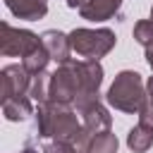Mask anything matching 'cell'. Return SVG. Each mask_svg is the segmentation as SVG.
<instances>
[{
    "label": "cell",
    "instance_id": "cell-1",
    "mask_svg": "<svg viewBox=\"0 0 153 153\" xmlns=\"http://www.w3.org/2000/svg\"><path fill=\"white\" fill-rule=\"evenodd\" d=\"M79 120L72 112L69 105H57V103H38L36 122H33V134L38 139H55V141H74L79 134Z\"/></svg>",
    "mask_w": 153,
    "mask_h": 153
},
{
    "label": "cell",
    "instance_id": "cell-2",
    "mask_svg": "<svg viewBox=\"0 0 153 153\" xmlns=\"http://www.w3.org/2000/svg\"><path fill=\"white\" fill-rule=\"evenodd\" d=\"M108 103L115 108V110H122V112H139V108L143 105V98H146V88H143V81H141V74L139 72H131V69H124L115 76L112 86L108 88Z\"/></svg>",
    "mask_w": 153,
    "mask_h": 153
},
{
    "label": "cell",
    "instance_id": "cell-3",
    "mask_svg": "<svg viewBox=\"0 0 153 153\" xmlns=\"http://www.w3.org/2000/svg\"><path fill=\"white\" fill-rule=\"evenodd\" d=\"M69 45L76 55L98 60L115 48V33L110 29H74L69 33Z\"/></svg>",
    "mask_w": 153,
    "mask_h": 153
},
{
    "label": "cell",
    "instance_id": "cell-4",
    "mask_svg": "<svg viewBox=\"0 0 153 153\" xmlns=\"http://www.w3.org/2000/svg\"><path fill=\"white\" fill-rule=\"evenodd\" d=\"M81 88V79H79V69L76 62H65L60 65L53 74H50V91H48V100L57 103V105H72L79 96Z\"/></svg>",
    "mask_w": 153,
    "mask_h": 153
},
{
    "label": "cell",
    "instance_id": "cell-5",
    "mask_svg": "<svg viewBox=\"0 0 153 153\" xmlns=\"http://www.w3.org/2000/svg\"><path fill=\"white\" fill-rule=\"evenodd\" d=\"M41 36L26 31V29H12L7 22L0 24V53L5 57H26L41 45Z\"/></svg>",
    "mask_w": 153,
    "mask_h": 153
},
{
    "label": "cell",
    "instance_id": "cell-6",
    "mask_svg": "<svg viewBox=\"0 0 153 153\" xmlns=\"http://www.w3.org/2000/svg\"><path fill=\"white\" fill-rule=\"evenodd\" d=\"M31 86V74L24 69V65H7L0 72V96L2 100L7 98H17V96H26Z\"/></svg>",
    "mask_w": 153,
    "mask_h": 153
},
{
    "label": "cell",
    "instance_id": "cell-7",
    "mask_svg": "<svg viewBox=\"0 0 153 153\" xmlns=\"http://www.w3.org/2000/svg\"><path fill=\"white\" fill-rule=\"evenodd\" d=\"M122 7V0H88L84 7H79L81 19L88 22H105L110 17H115Z\"/></svg>",
    "mask_w": 153,
    "mask_h": 153
},
{
    "label": "cell",
    "instance_id": "cell-8",
    "mask_svg": "<svg viewBox=\"0 0 153 153\" xmlns=\"http://www.w3.org/2000/svg\"><path fill=\"white\" fill-rule=\"evenodd\" d=\"M5 5L14 17L29 19V22L43 19L48 12V0H5Z\"/></svg>",
    "mask_w": 153,
    "mask_h": 153
},
{
    "label": "cell",
    "instance_id": "cell-9",
    "mask_svg": "<svg viewBox=\"0 0 153 153\" xmlns=\"http://www.w3.org/2000/svg\"><path fill=\"white\" fill-rule=\"evenodd\" d=\"M41 41H43L45 50L50 53V60H55V62H60V65L69 62V50H72L69 36H65V33H60V31H45V33L41 36Z\"/></svg>",
    "mask_w": 153,
    "mask_h": 153
},
{
    "label": "cell",
    "instance_id": "cell-10",
    "mask_svg": "<svg viewBox=\"0 0 153 153\" xmlns=\"http://www.w3.org/2000/svg\"><path fill=\"white\" fill-rule=\"evenodd\" d=\"M81 117H84V127L91 131V134H103V131H110V115L108 110L100 105V103H93L88 105L86 110H81Z\"/></svg>",
    "mask_w": 153,
    "mask_h": 153
},
{
    "label": "cell",
    "instance_id": "cell-11",
    "mask_svg": "<svg viewBox=\"0 0 153 153\" xmlns=\"http://www.w3.org/2000/svg\"><path fill=\"white\" fill-rule=\"evenodd\" d=\"M127 146L134 151V153H146L151 146H153V127H146V124H136L129 134H127Z\"/></svg>",
    "mask_w": 153,
    "mask_h": 153
},
{
    "label": "cell",
    "instance_id": "cell-12",
    "mask_svg": "<svg viewBox=\"0 0 153 153\" xmlns=\"http://www.w3.org/2000/svg\"><path fill=\"white\" fill-rule=\"evenodd\" d=\"M2 115L10 122H19L26 115H31V103L26 96H17V98H7L2 100Z\"/></svg>",
    "mask_w": 153,
    "mask_h": 153
},
{
    "label": "cell",
    "instance_id": "cell-13",
    "mask_svg": "<svg viewBox=\"0 0 153 153\" xmlns=\"http://www.w3.org/2000/svg\"><path fill=\"white\" fill-rule=\"evenodd\" d=\"M48 60H50V53L45 50V45L41 43L33 53H29L26 57H24V69L31 74V76H36V74H41V72H45V65H48Z\"/></svg>",
    "mask_w": 153,
    "mask_h": 153
},
{
    "label": "cell",
    "instance_id": "cell-14",
    "mask_svg": "<svg viewBox=\"0 0 153 153\" xmlns=\"http://www.w3.org/2000/svg\"><path fill=\"white\" fill-rule=\"evenodd\" d=\"M48 91H50V74L41 72L36 76H31V86H29V96L38 103H45L48 100Z\"/></svg>",
    "mask_w": 153,
    "mask_h": 153
},
{
    "label": "cell",
    "instance_id": "cell-15",
    "mask_svg": "<svg viewBox=\"0 0 153 153\" xmlns=\"http://www.w3.org/2000/svg\"><path fill=\"white\" fill-rule=\"evenodd\" d=\"M88 153H117V136L112 131L93 134V141H91Z\"/></svg>",
    "mask_w": 153,
    "mask_h": 153
},
{
    "label": "cell",
    "instance_id": "cell-16",
    "mask_svg": "<svg viewBox=\"0 0 153 153\" xmlns=\"http://www.w3.org/2000/svg\"><path fill=\"white\" fill-rule=\"evenodd\" d=\"M134 38H136L143 48L153 45V19H141V22L134 26Z\"/></svg>",
    "mask_w": 153,
    "mask_h": 153
},
{
    "label": "cell",
    "instance_id": "cell-17",
    "mask_svg": "<svg viewBox=\"0 0 153 153\" xmlns=\"http://www.w3.org/2000/svg\"><path fill=\"white\" fill-rule=\"evenodd\" d=\"M139 122L146 127H153V98H143V105L139 108Z\"/></svg>",
    "mask_w": 153,
    "mask_h": 153
},
{
    "label": "cell",
    "instance_id": "cell-18",
    "mask_svg": "<svg viewBox=\"0 0 153 153\" xmlns=\"http://www.w3.org/2000/svg\"><path fill=\"white\" fill-rule=\"evenodd\" d=\"M43 153H79V151L69 141H50V143H45Z\"/></svg>",
    "mask_w": 153,
    "mask_h": 153
},
{
    "label": "cell",
    "instance_id": "cell-19",
    "mask_svg": "<svg viewBox=\"0 0 153 153\" xmlns=\"http://www.w3.org/2000/svg\"><path fill=\"white\" fill-rule=\"evenodd\" d=\"M65 2H67L69 7H84V5L88 2V0H65Z\"/></svg>",
    "mask_w": 153,
    "mask_h": 153
},
{
    "label": "cell",
    "instance_id": "cell-20",
    "mask_svg": "<svg viewBox=\"0 0 153 153\" xmlns=\"http://www.w3.org/2000/svg\"><path fill=\"white\" fill-rule=\"evenodd\" d=\"M146 60H148V65H151V69H153V45L146 48Z\"/></svg>",
    "mask_w": 153,
    "mask_h": 153
},
{
    "label": "cell",
    "instance_id": "cell-21",
    "mask_svg": "<svg viewBox=\"0 0 153 153\" xmlns=\"http://www.w3.org/2000/svg\"><path fill=\"white\" fill-rule=\"evenodd\" d=\"M22 153H38V151H36V148H31V146H26V148H24Z\"/></svg>",
    "mask_w": 153,
    "mask_h": 153
},
{
    "label": "cell",
    "instance_id": "cell-22",
    "mask_svg": "<svg viewBox=\"0 0 153 153\" xmlns=\"http://www.w3.org/2000/svg\"><path fill=\"white\" fill-rule=\"evenodd\" d=\"M151 19H153V10H151Z\"/></svg>",
    "mask_w": 153,
    "mask_h": 153
}]
</instances>
